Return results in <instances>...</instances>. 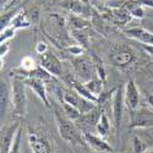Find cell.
I'll return each instance as SVG.
<instances>
[{
  "mask_svg": "<svg viewBox=\"0 0 153 153\" xmlns=\"http://www.w3.org/2000/svg\"><path fill=\"white\" fill-rule=\"evenodd\" d=\"M54 115H55L58 132L64 141L74 147H80L83 149L88 148L85 136L83 134H81L79 127L76 126L75 121L70 120L66 115H62L56 107L54 108Z\"/></svg>",
  "mask_w": 153,
  "mask_h": 153,
  "instance_id": "cell-1",
  "label": "cell"
},
{
  "mask_svg": "<svg viewBox=\"0 0 153 153\" xmlns=\"http://www.w3.org/2000/svg\"><path fill=\"white\" fill-rule=\"evenodd\" d=\"M136 53L134 49L129 45L123 43H115L111 44L108 52V59L117 68H125L129 66L136 61Z\"/></svg>",
  "mask_w": 153,
  "mask_h": 153,
  "instance_id": "cell-2",
  "label": "cell"
},
{
  "mask_svg": "<svg viewBox=\"0 0 153 153\" xmlns=\"http://www.w3.org/2000/svg\"><path fill=\"white\" fill-rule=\"evenodd\" d=\"M26 82L23 79L15 76L11 82V103L14 105V113L19 117L26 115L27 96H26Z\"/></svg>",
  "mask_w": 153,
  "mask_h": 153,
  "instance_id": "cell-3",
  "label": "cell"
},
{
  "mask_svg": "<svg viewBox=\"0 0 153 153\" xmlns=\"http://www.w3.org/2000/svg\"><path fill=\"white\" fill-rule=\"evenodd\" d=\"M71 64H72V69H74L75 74L77 75V77L81 81H83L85 83L94 79V75H97L92 56H88L86 54L74 56L71 59Z\"/></svg>",
  "mask_w": 153,
  "mask_h": 153,
  "instance_id": "cell-4",
  "label": "cell"
},
{
  "mask_svg": "<svg viewBox=\"0 0 153 153\" xmlns=\"http://www.w3.org/2000/svg\"><path fill=\"white\" fill-rule=\"evenodd\" d=\"M27 137L33 153H55L53 142L42 131H37L32 127H28Z\"/></svg>",
  "mask_w": 153,
  "mask_h": 153,
  "instance_id": "cell-5",
  "label": "cell"
},
{
  "mask_svg": "<svg viewBox=\"0 0 153 153\" xmlns=\"http://www.w3.org/2000/svg\"><path fill=\"white\" fill-rule=\"evenodd\" d=\"M124 107H125V87L119 86L115 88V91L113 93V98H111V113H113V119H114V126H115L117 140L119 138V129L121 125Z\"/></svg>",
  "mask_w": 153,
  "mask_h": 153,
  "instance_id": "cell-6",
  "label": "cell"
},
{
  "mask_svg": "<svg viewBox=\"0 0 153 153\" xmlns=\"http://www.w3.org/2000/svg\"><path fill=\"white\" fill-rule=\"evenodd\" d=\"M61 102H65V103H69V104L76 107L81 111V114L91 111L92 109L96 108V104H97V103H94V102H91V100H88V99L81 97L79 93H76L74 90L64 92Z\"/></svg>",
  "mask_w": 153,
  "mask_h": 153,
  "instance_id": "cell-7",
  "label": "cell"
},
{
  "mask_svg": "<svg viewBox=\"0 0 153 153\" xmlns=\"http://www.w3.org/2000/svg\"><path fill=\"white\" fill-rule=\"evenodd\" d=\"M102 17L115 26H125L132 19V16L123 7H108L102 14Z\"/></svg>",
  "mask_w": 153,
  "mask_h": 153,
  "instance_id": "cell-8",
  "label": "cell"
},
{
  "mask_svg": "<svg viewBox=\"0 0 153 153\" xmlns=\"http://www.w3.org/2000/svg\"><path fill=\"white\" fill-rule=\"evenodd\" d=\"M39 65L43 69H45L50 75L56 76V77L62 74L61 61L58 59V56L55 54H53L52 52H49V50L41 55V64Z\"/></svg>",
  "mask_w": 153,
  "mask_h": 153,
  "instance_id": "cell-9",
  "label": "cell"
},
{
  "mask_svg": "<svg viewBox=\"0 0 153 153\" xmlns=\"http://www.w3.org/2000/svg\"><path fill=\"white\" fill-rule=\"evenodd\" d=\"M21 127L20 121H16L9 127L1 130V145H0V153H10L12 145H14L16 134Z\"/></svg>",
  "mask_w": 153,
  "mask_h": 153,
  "instance_id": "cell-10",
  "label": "cell"
},
{
  "mask_svg": "<svg viewBox=\"0 0 153 153\" xmlns=\"http://www.w3.org/2000/svg\"><path fill=\"white\" fill-rule=\"evenodd\" d=\"M125 105L130 111H135L140 105V91L134 80H129L125 85Z\"/></svg>",
  "mask_w": 153,
  "mask_h": 153,
  "instance_id": "cell-11",
  "label": "cell"
},
{
  "mask_svg": "<svg viewBox=\"0 0 153 153\" xmlns=\"http://www.w3.org/2000/svg\"><path fill=\"white\" fill-rule=\"evenodd\" d=\"M83 136H85V140H86V142H87V145L90 148H92L97 152H100V153H113L114 152L113 147L105 141L103 137L94 135L90 131H85Z\"/></svg>",
  "mask_w": 153,
  "mask_h": 153,
  "instance_id": "cell-12",
  "label": "cell"
},
{
  "mask_svg": "<svg viewBox=\"0 0 153 153\" xmlns=\"http://www.w3.org/2000/svg\"><path fill=\"white\" fill-rule=\"evenodd\" d=\"M110 7H123L125 9L132 17L142 19L145 16L143 5L138 0H121V1H114L109 5Z\"/></svg>",
  "mask_w": 153,
  "mask_h": 153,
  "instance_id": "cell-13",
  "label": "cell"
},
{
  "mask_svg": "<svg viewBox=\"0 0 153 153\" xmlns=\"http://www.w3.org/2000/svg\"><path fill=\"white\" fill-rule=\"evenodd\" d=\"M153 126V111L147 109H140L131 111L130 127H149Z\"/></svg>",
  "mask_w": 153,
  "mask_h": 153,
  "instance_id": "cell-14",
  "label": "cell"
},
{
  "mask_svg": "<svg viewBox=\"0 0 153 153\" xmlns=\"http://www.w3.org/2000/svg\"><path fill=\"white\" fill-rule=\"evenodd\" d=\"M100 114H102V111H99L98 107H96L91 111L82 114V115L75 121V124L79 129H82L85 132V131H87L88 127H96V125L98 124V121L100 119Z\"/></svg>",
  "mask_w": 153,
  "mask_h": 153,
  "instance_id": "cell-15",
  "label": "cell"
},
{
  "mask_svg": "<svg viewBox=\"0 0 153 153\" xmlns=\"http://www.w3.org/2000/svg\"><path fill=\"white\" fill-rule=\"evenodd\" d=\"M23 80H25V82H26V85L37 94V97L43 102V104L47 108H49L50 107V103H49V99H48V96H47V90H45L44 82L41 81V80L33 79V77H26V79H23Z\"/></svg>",
  "mask_w": 153,
  "mask_h": 153,
  "instance_id": "cell-16",
  "label": "cell"
},
{
  "mask_svg": "<svg viewBox=\"0 0 153 153\" xmlns=\"http://www.w3.org/2000/svg\"><path fill=\"white\" fill-rule=\"evenodd\" d=\"M124 33L132 39H136L143 44L153 45V33H151L145 27H134L130 30H124Z\"/></svg>",
  "mask_w": 153,
  "mask_h": 153,
  "instance_id": "cell-17",
  "label": "cell"
},
{
  "mask_svg": "<svg viewBox=\"0 0 153 153\" xmlns=\"http://www.w3.org/2000/svg\"><path fill=\"white\" fill-rule=\"evenodd\" d=\"M61 6L70 10L71 14L86 17L91 14V9H88L87 5H85L81 0H65L61 3Z\"/></svg>",
  "mask_w": 153,
  "mask_h": 153,
  "instance_id": "cell-18",
  "label": "cell"
},
{
  "mask_svg": "<svg viewBox=\"0 0 153 153\" xmlns=\"http://www.w3.org/2000/svg\"><path fill=\"white\" fill-rule=\"evenodd\" d=\"M11 103V87L1 80V85H0V113H1V119L6 115L7 108Z\"/></svg>",
  "mask_w": 153,
  "mask_h": 153,
  "instance_id": "cell-19",
  "label": "cell"
},
{
  "mask_svg": "<svg viewBox=\"0 0 153 153\" xmlns=\"http://www.w3.org/2000/svg\"><path fill=\"white\" fill-rule=\"evenodd\" d=\"M72 90H74L76 93H79L81 97H83V98H86V99H88V100H91V102H94V103H97L98 97H96L90 90H88L85 83H81L80 81L72 80Z\"/></svg>",
  "mask_w": 153,
  "mask_h": 153,
  "instance_id": "cell-20",
  "label": "cell"
},
{
  "mask_svg": "<svg viewBox=\"0 0 153 153\" xmlns=\"http://www.w3.org/2000/svg\"><path fill=\"white\" fill-rule=\"evenodd\" d=\"M96 131H97L98 136L103 137V138L108 137V135L110 132V121L104 111H102V114H100V119H99L98 124L96 125Z\"/></svg>",
  "mask_w": 153,
  "mask_h": 153,
  "instance_id": "cell-21",
  "label": "cell"
},
{
  "mask_svg": "<svg viewBox=\"0 0 153 153\" xmlns=\"http://www.w3.org/2000/svg\"><path fill=\"white\" fill-rule=\"evenodd\" d=\"M70 34L76 39L83 49H88L90 45V28L88 30H79V31H70Z\"/></svg>",
  "mask_w": 153,
  "mask_h": 153,
  "instance_id": "cell-22",
  "label": "cell"
},
{
  "mask_svg": "<svg viewBox=\"0 0 153 153\" xmlns=\"http://www.w3.org/2000/svg\"><path fill=\"white\" fill-rule=\"evenodd\" d=\"M26 77H33V79H37V80H41L43 82H48V81L53 80V75H50L45 69H43L41 65H38L31 72L26 74Z\"/></svg>",
  "mask_w": 153,
  "mask_h": 153,
  "instance_id": "cell-23",
  "label": "cell"
},
{
  "mask_svg": "<svg viewBox=\"0 0 153 153\" xmlns=\"http://www.w3.org/2000/svg\"><path fill=\"white\" fill-rule=\"evenodd\" d=\"M10 26L16 28V30H19V28H27L30 26V21H28V19H27V16H26V14H25L23 10H21L19 14L14 17V20H12L11 23H10Z\"/></svg>",
  "mask_w": 153,
  "mask_h": 153,
  "instance_id": "cell-24",
  "label": "cell"
},
{
  "mask_svg": "<svg viewBox=\"0 0 153 153\" xmlns=\"http://www.w3.org/2000/svg\"><path fill=\"white\" fill-rule=\"evenodd\" d=\"M103 81H102L99 77H94V79H92V80H90L88 82H86L85 85H86V87L90 90L96 97H99L100 96V93L103 92L102 91V88H103Z\"/></svg>",
  "mask_w": 153,
  "mask_h": 153,
  "instance_id": "cell-25",
  "label": "cell"
},
{
  "mask_svg": "<svg viewBox=\"0 0 153 153\" xmlns=\"http://www.w3.org/2000/svg\"><path fill=\"white\" fill-rule=\"evenodd\" d=\"M62 111H64V114L70 119V120H72V121H76L77 120L82 114H81V111L76 108V107H74V105H71V104H69V103H65V102H62Z\"/></svg>",
  "mask_w": 153,
  "mask_h": 153,
  "instance_id": "cell-26",
  "label": "cell"
},
{
  "mask_svg": "<svg viewBox=\"0 0 153 153\" xmlns=\"http://www.w3.org/2000/svg\"><path fill=\"white\" fill-rule=\"evenodd\" d=\"M20 11H21V10H20V7H19V9L11 10V11H9V12H5L4 15H1V20H0V27H1V31L10 26L11 21L14 20V17L19 14Z\"/></svg>",
  "mask_w": 153,
  "mask_h": 153,
  "instance_id": "cell-27",
  "label": "cell"
},
{
  "mask_svg": "<svg viewBox=\"0 0 153 153\" xmlns=\"http://www.w3.org/2000/svg\"><path fill=\"white\" fill-rule=\"evenodd\" d=\"M92 59H93V62H94V66H96V72H97V76L98 77L103 81V82H105V80H107V70H105V68H104V65H103V62H102V60L97 56V55H92Z\"/></svg>",
  "mask_w": 153,
  "mask_h": 153,
  "instance_id": "cell-28",
  "label": "cell"
},
{
  "mask_svg": "<svg viewBox=\"0 0 153 153\" xmlns=\"http://www.w3.org/2000/svg\"><path fill=\"white\" fill-rule=\"evenodd\" d=\"M132 151H134V153H145V151H146L145 142L142 141V138L137 135H135L132 137Z\"/></svg>",
  "mask_w": 153,
  "mask_h": 153,
  "instance_id": "cell-29",
  "label": "cell"
},
{
  "mask_svg": "<svg viewBox=\"0 0 153 153\" xmlns=\"http://www.w3.org/2000/svg\"><path fill=\"white\" fill-rule=\"evenodd\" d=\"M15 33H16V28L11 27V26H9L5 30H3L1 31V37H0V44L6 43L9 39H11V38L15 36Z\"/></svg>",
  "mask_w": 153,
  "mask_h": 153,
  "instance_id": "cell-30",
  "label": "cell"
},
{
  "mask_svg": "<svg viewBox=\"0 0 153 153\" xmlns=\"http://www.w3.org/2000/svg\"><path fill=\"white\" fill-rule=\"evenodd\" d=\"M21 68H22L23 70H26V72L28 74V72H31L33 69H36V64H34V61H33L32 58L26 56V58H23V59L21 60Z\"/></svg>",
  "mask_w": 153,
  "mask_h": 153,
  "instance_id": "cell-31",
  "label": "cell"
},
{
  "mask_svg": "<svg viewBox=\"0 0 153 153\" xmlns=\"http://www.w3.org/2000/svg\"><path fill=\"white\" fill-rule=\"evenodd\" d=\"M9 49H10V47L7 43H1V45H0V56H1V59L6 56Z\"/></svg>",
  "mask_w": 153,
  "mask_h": 153,
  "instance_id": "cell-32",
  "label": "cell"
},
{
  "mask_svg": "<svg viewBox=\"0 0 153 153\" xmlns=\"http://www.w3.org/2000/svg\"><path fill=\"white\" fill-rule=\"evenodd\" d=\"M36 50H37V53H39L41 55L44 54L45 52H48V50H47V44L44 42H39V43H38V45H37V48H36Z\"/></svg>",
  "mask_w": 153,
  "mask_h": 153,
  "instance_id": "cell-33",
  "label": "cell"
},
{
  "mask_svg": "<svg viewBox=\"0 0 153 153\" xmlns=\"http://www.w3.org/2000/svg\"><path fill=\"white\" fill-rule=\"evenodd\" d=\"M141 47H142V49L145 50V52H146L147 54H149V55H152V56H153V45L141 43Z\"/></svg>",
  "mask_w": 153,
  "mask_h": 153,
  "instance_id": "cell-34",
  "label": "cell"
},
{
  "mask_svg": "<svg viewBox=\"0 0 153 153\" xmlns=\"http://www.w3.org/2000/svg\"><path fill=\"white\" fill-rule=\"evenodd\" d=\"M140 3L145 6H148V7H152L153 9V0H138Z\"/></svg>",
  "mask_w": 153,
  "mask_h": 153,
  "instance_id": "cell-35",
  "label": "cell"
},
{
  "mask_svg": "<svg viewBox=\"0 0 153 153\" xmlns=\"http://www.w3.org/2000/svg\"><path fill=\"white\" fill-rule=\"evenodd\" d=\"M146 99H147V102H148L149 107L153 109V93H147V94H146Z\"/></svg>",
  "mask_w": 153,
  "mask_h": 153,
  "instance_id": "cell-36",
  "label": "cell"
},
{
  "mask_svg": "<svg viewBox=\"0 0 153 153\" xmlns=\"http://www.w3.org/2000/svg\"><path fill=\"white\" fill-rule=\"evenodd\" d=\"M146 30H148L151 33H153V22H147L146 26H145Z\"/></svg>",
  "mask_w": 153,
  "mask_h": 153,
  "instance_id": "cell-37",
  "label": "cell"
},
{
  "mask_svg": "<svg viewBox=\"0 0 153 153\" xmlns=\"http://www.w3.org/2000/svg\"><path fill=\"white\" fill-rule=\"evenodd\" d=\"M81 1H82V3L85 4V5H87V6L90 5V0H81Z\"/></svg>",
  "mask_w": 153,
  "mask_h": 153,
  "instance_id": "cell-38",
  "label": "cell"
},
{
  "mask_svg": "<svg viewBox=\"0 0 153 153\" xmlns=\"http://www.w3.org/2000/svg\"><path fill=\"white\" fill-rule=\"evenodd\" d=\"M6 1H7V0H1V6H3V5L6 3Z\"/></svg>",
  "mask_w": 153,
  "mask_h": 153,
  "instance_id": "cell-39",
  "label": "cell"
},
{
  "mask_svg": "<svg viewBox=\"0 0 153 153\" xmlns=\"http://www.w3.org/2000/svg\"><path fill=\"white\" fill-rule=\"evenodd\" d=\"M145 153H153V151H148V152H145Z\"/></svg>",
  "mask_w": 153,
  "mask_h": 153,
  "instance_id": "cell-40",
  "label": "cell"
},
{
  "mask_svg": "<svg viewBox=\"0 0 153 153\" xmlns=\"http://www.w3.org/2000/svg\"><path fill=\"white\" fill-rule=\"evenodd\" d=\"M100 1H107V0H100Z\"/></svg>",
  "mask_w": 153,
  "mask_h": 153,
  "instance_id": "cell-41",
  "label": "cell"
}]
</instances>
